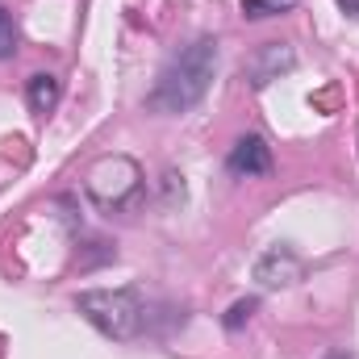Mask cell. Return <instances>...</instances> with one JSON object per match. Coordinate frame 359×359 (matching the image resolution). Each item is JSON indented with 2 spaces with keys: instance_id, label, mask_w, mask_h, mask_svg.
I'll return each instance as SVG.
<instances>
[{
  "instance_id": "obj_1",
  "label": "cell",
  "mask_w": 359,
  "mask_h": 359,
  "mask_svg": "<svg viewBox=\"0 0 359 359\" xmlns=\"http://www.w3.org/2000/svg\"><path fill=\"white\" fill-rule=\"evenodd\" d=\"M213 76H217V42L196 38L163 67V76L155 80V88L147 96V109L151 113H188L209 92Z\"/></svg>"
},
{
  "instance_id": "obj_2",
  "label": "cell",
  "mask_w": 359,
  "mask_h": 359,
  "mask_svg": "<svg viewBox=\"0 0 359 359\" xmlns=\"http://www.w3.org/2000/svg\"><path fill=\"white\" fill-rule=\"evenodd\" d=\"M76 309L100 334L121 339V343L142 334V326H147V305H142V297L134 288H92V292H80Z\"/></svg>"
},
{
  "instance_id": "obj_3",
  "label": "cell",
  "mask_w": 359,
  "mask_h": 359,
  "mask_svg": "<svg viewBox=\"0 0 359 359\" xmlns=\"http://www.w3.org/2000/svg\"><path fill=\"white\" fill-rule=\"evenodd\" d=\"M138 188H142V172H138V163L126 159V155L100 159V163L88 172V196L100 201V205H113V209L126 205Z\"/></svg>"
},
{
  "instance_id": "obj_4",
  "label": "cell",
  "mask_w": 359,
  "mask_h": 359,
  "mask_svg": "<svg viewBox=\"0 0 359 359\" xmlns=\"http://www.w3.org/2000/svg\"><path fill=\"white\" fill-rule=\"evenodd\" d=\"M301 259H297V251L292 247H268L259 259H255V280L264 284V288H292L297 280H301Z\"/></svg>"
},
{
  "instance_id": "obj_5",
  "label": "cell",
  "mask_w": 359,
  "mask_h": 359,
  "mask_svg": "<svg viewBox=\"0 0 359 359\" xmlns=\"http://www.w3.org/2000/svg\"><path fill=\"white\" fill-rule=\"evenodd\" d=\"M226 168L234 172V176H268L271 172V147L259 138V134H247V138H238L234 147H230V159H226Z\"/></svg>"
},
{
  "instance_id": "obj_6",
  "label": "cell",
  "mask_w": 359,
  "mask_h": 359,
  "mask_svg": "<svg viewBox=\"0 0 359 359\" xmlns=\"http://www.w3.org/2000/svg\"><path fill=\"white\" fill-rule=\"evenodd\" d=\"M297 67V55L284 46V42H271V46H264L255 59H251V84L255 88H268L271 80H280L284 72H292Z\"/></svg>"
},
{
  "instance_id": "obj_7",
  "label": "cell",
  "mask_w": 359,
  "mask_h": 359,
  "mask_svg": "<svg viewBox=\"0 0 359 359\" xmlns=\"http://www.w3.org/2000/svg\"><path fill=\"white\" fill-rule=\"evenodd\" d=\"M59 96H63V88H59V80L50 76V72H38V76H29V84H25V100H29V109L34 113H50L55 104H59Z\"/></svg>"
},
{
  "instance_id": "obj_8",
  "label": "cell",
  "mask_w": 359,
  "mask_h": 359,
  "mask_svg": "<svg viewBox=\"0 0 359 359\" xmlns=\"http://www.w3.org/2000/svg\"><path fill=\"white\" fill-rule=\"evenodd\" d=\"M288 8H297V0H243V13H247L251 21L280 17V13H288Z\"/></svg>"
},
{
  "instance_id": "obj_9",
  "label": "cell",
  "mask_w": 359,
  "mask_h": 359,
  "mask_svg": "<svg viewBox=\"0 0 359 359\" xmlns=\"http://www.w3.org/2000/svg\"><path fill=\"white\" fill-rule=\"evenodd\" d=\"M17 42H21L17 21H13V13L0 4V59H13V55H17Z\"/></svg>"
},
{
  "instance_id": "obj_10",
  "label": "cell",
  "mask_w": 359,
  "mask_h": 359,
  "mask_svg": "<svg viewBox=\"0 0 359 359\" xmlns=\"http://www.w3.org/2000/svg\"><path fill=\"white\" fill-rule=\"evenodd\" d=\"M255 305H259L255 297H247V301H234V305H230V313H226V330H238L243 322H251Z\"/></svg>"
},
{
  "instance_id": "obj_11",
  "label": "cell",
  "mask_w": 359,
  "mask_h": 359,
  "mask_svg": "<svg viewBox=\"0 0 359 359\" xmlns=\"http://www.w3.org/2000/svg\"><path fill=\"white\" fill-rule=\"evenodd\" d=\"M343 13H351V17H359V0H334Z\"/></svg>"
},
{
  "instance_id": "obj_12",
  "label": "cell",
  "mask_w": 359,
  "mask_h": 359,
  "mask_svg": "<svg viewBox=\"0 0 359 359\" xmlns=\"http://www.w3.org/2000/svg\"><path fill=\"white\" fill-rule=\"evenodd\" d=\"M330 359H347V355H330Z\"/></svg>"
}]
</instances>
